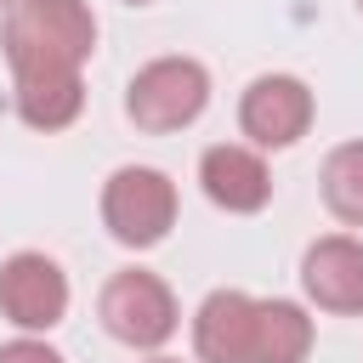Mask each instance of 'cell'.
<instances>
[{
  "mask_svg": "<svg viewBox=\"0 0 363 363\" xmlns=\"http://www.w3.org/2000/svg\"><path fill=\"white\" fill-rule=\"evenodd\" d=\"M91 45H96V17L85 0H11V11H6L11 74L85 68Z\"/></svg>",
  "mask_w": 363,
  "mask_h": 363,
  "instance_id": "obj_1",
  "label": "cell"
},
{
  "mask_svg": "<svg viewBox=\"0 0 363 363\" xmlns=\"http://www.w3.org/2000/svg\"><path fill=\"white\" fill-rule=\"evenodd\" d=\"M102 221H108V233H113L119 244H130V250L159 244V238L170 233V221H176V187H170V176L153 170V164H125V170H113L108 187H102Z\"/></svg>",
  "mask_w": 363,
  "mask_h": 363,
  "instance_id": "obj_2",
  "label": "cell"
},
{
  "mask_svg": "<svg viewBox=\"0 0 363 363\" xmlns=\"http://www.w3.org/2000/svg\"><path fill=\"white\" fill-rule=\"evenodd\" d=\"M204 102H210V74L193 57H159L125 91V113L142 130H182L204 113Z\"/></svg>",
  "mask_w": 363,
  "mask_h": 363,
  "instance_id": "obj_3",
  "label": "cell"
},
{
  "mask_svg": "<svg viewBox=\"0 0 363 363\" xmlns=\"http://www.w3.org/2000/svg\"><path fill=\"white\" fill-rule=\"evenodd\" d=\"M96 312H102L108 335L125 340V346H164L176 335V295H170V284L153 278V272H136V267L113 272L102 284Z\"/></svg>",
  "mask_w": 363,
  "mask_h": 363,
  "instance_id": "obj_4",
  "label": "cell"
},
{
  "mask_svg": "<svg viewBox=\"0 0 363 363\" xmlns=\"http://www.w3.org/2000/svg\"><path fill=\"white\" fill-rule=\"evenodd\" d=\"M0 312L17 329H51V323H62V312H68V278H62V267L51 255H34V250L11 255L0 267Z\"/></svg>",
  "mask_w": 363,
  "mask_h": 363,
  "instance_id": "obj_5",
  "label": "cell"
},
{
  "mask_svg": "<svg viewBox=\"0 0 363 363\" xmlns=\"http://www.w3.org/2000/svg\"><path fill=\"white\" fill-rule=\"evenodd\" d=\"M238 125L244 136H255L261 147H289L306 136L312 125V91L295 79V74H261L244 102H238Z\"/></svg>",
  "mask_w": 363,
  "mask_h": 363,
  "instance_id": "obj_6",
  "label": "cell"
},
{
  "mask_svg": "<svg viewBox=\"0 0 363 363\" xmlns=\"http://www.w3.org/2000/svg\"><path fill=\"white\" fill-rule=\"evenodd\" d=\"M301 284L323 312H363V244L346 233L318 238L301 261Z\"/></svg>",
  "mask_w": 363,
  "mask_h": 363,
  "instance_id": "obj_7",
  "label": "cell"
},
{
  "mask_svg": "<svg viewBox=\"0 0 363 363\" xmlns=\"http://www.w3.org/2000/svg\"><path fill=\"white\" fill-rule=\"evenodd\" d=\"M199 182L210 193V204L233 210V216H255L267 199H272V176L261 164L255 147H238V142H221L199 159Z\"/></svg>",
  "mask_w": 363,
  "mask_h": 363,
  "instance_id": "obj_8",
  "label": "cell"
},
{
  "mask_svg": "<svg viewBox=\"0 0 363 363\" xmlns=\"http://www.w3.org/2000/svg\"><path fill=\"white\" fill-rule=\"evenodd\" d=\"M255 340V295L244 289H216L199 318H193V346L204 363H250Z\"/></svg>",
  "mask_w": 363,
  "mask_h": 363,
  "instance_id": "obj_9",
  "label": "cell"
},
{
  "mask_svg": "<svg viewBox=\"0 0 363 363\" xmlns=\"http://www.w3.org/2000/svg\"><path fill=\"white\" fill-rule=\"evenodd\" d=\"M85 108L79 68H45V74H17V113L34 130H62Z\"/></svg>",
  "mask_w": 363,
  "mask_h": 363,
  "instance_id": "obj_10",
  "label": "cell"
},
{
  "mask_svg": "<svg viewBox=\"0 0 363 363\" xmlns=\"http://www.w3.org/2000/svg\"><path fill=\"white\" fill-rule=\"evenodd\" d=\"M312 352V318L295 301H255L250 363H301Z\"/></svg>",
  "mask_w": 363,
  "mask_h": 363,
  "instance_id": "obj_11",
  "label": "cell"
},
{
  "mask_svg": "<svg viewBox=\"0 0 363 363\" xmlns=\"http://www.w3.org/2000/svg\"><path fill=\"white\" fill-rule=\"evenodd\" d=\"M323 204L346 227H363V142H340L323 159Z\"/></svg>",
  "mask_w": 363,
  "mask_h": 363,
  "instance_id": "obj_12",
  "label": "cell"
},
{
  "mask_svg": "<svg viewBox=\"0 0 363 363\" xmlns=\"http://www.w3.org/2000/svg\"><path fill=\"white\" fill-rule=\"evenodd\" d=\"M0 363H62L45 340H11V346H0Z\"/></svg>",
  "mask_w": 363,
  "mask_h": 363,
  "instance_id": "obj_13",
  "label": "cell"
},
{
  "mask_svg": "<svg viewBox=\"0 0 363 363\" xmlns=\"http://www.w3.org/2000/svg\"><path fill=\"white\" fill-rule=\"evenodd\" d=\"M147 363H176V357H147Z\"/></svg>",
  "mask_w": 363,
  "mask_h": 363,
  "instance_id": "obj_14",
  "label": "cell"
},
{
  "mask_svg": "<svg viewBox=\"0 0 363 363\" xmlns=\"http://www.w3.org/2000/svg\"><path fill=\"white\" fill-rule=\"evenodd\" d=\"M130 6H147V0H130Z\"/></svg>",
  "mask_w": 363,
  "mask_h": 363,
  "instance_id": "obj_15",
  "label": "cell"
},
{
  "mask_svg": "<svg viewBox=\"0 0 363 363\" xmlns=\"http://www.w3.org/2000/svg\"><path fill=\"white\" fill-rule=\"evenodd\" d=\"M0 6H11V0H0Z\"/></svg>",
  "mask_w": 363,
  "mask_h": 363,
  "instance_id": "obj_16",
  "label": "cell"
},
{
  "mask_svg": "<svg viewBox=\"0 0 363 363\" xmlns=\"http://www.w3.org/2000/svg\"><path fill=\"white\" fill-rule=\"evenodd\" d=\"M357 6H363V0H357Z\"/></svg>",
  "mask_w": 363,
  "mask_h": 363,
  "instance_id": "obj_17",
  "label": "cell"
}]
</instances>
